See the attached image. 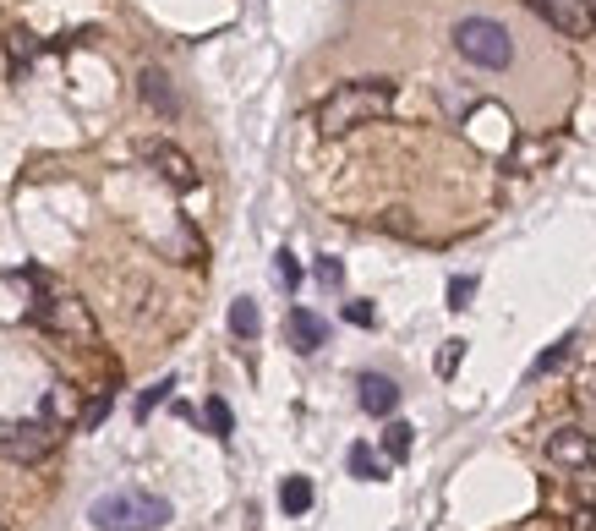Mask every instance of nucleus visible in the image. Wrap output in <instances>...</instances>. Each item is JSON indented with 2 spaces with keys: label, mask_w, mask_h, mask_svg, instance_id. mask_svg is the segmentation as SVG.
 Returning <instances> with one entry per match:
<instances>
[{
  "label": "nucleus",
  "mask_w": 596,
  "mask_h": 531,
  "mask_svg": "<svg viewBox=\"0 0 596 531\" xmlns=\"http://www.w3.org/2000/svg\"><path fill=\"white\" fill-rule=\"evenodd\" d=\"M110 406H115V400H110V395H99V400H88V406H83V427H99L104 417H110Z\"/></svg>",
  "instance_id": "23"
},
{
  "label": "nucleus",
  "mask_w": 596,
  "mask_h": 531,
  "mask_svg": "<svg viewBox=\"0 0 596 531\" xmlns=\"http://www.w3.org/2000/svg\"><path fill=\"white\" fill-rule=\"evenodd\" d=\"M531 6H536V17H547L569 39H586L596 28V0H531Z\"/></svg>",
  "instance_id": "6"
},
{
  "label": "nucleus",
  "mask_w": 596,
  "mask_h": 531,
  "mask_svg": "<svg viewBox=\"0 0 596 531\" xmlns=\"http://www.w3.org/2000/svg\"><path fill=\"white\" fill-rule=\"evenodd\" d=\"M137 94L148 99V105H154L159 115H181V99H175V88H170V77L159 72V66H143V77H137Z\"/></svg>",
  "instance_id": "11"
},
{
  "label": "nucleus",
  "mask_w": 596,
  "mask_h": 531,
  "mask_svg": "<svg viewBox=\"0 0 596 531\" xmlns=\"http://www.w3.org/2000/svg\"><path fill=\"white\" fill-rule=\"evenodd\" d=\"M230 329H236L241 340H257V329H263V313H257L252 296H241V302L230 307Z\"/></svg>",
  "instance_id": "16"
},
{
  "label": "nucleus",
  "mask_w": 596,
  "mask_h": 531,
  "mask_svg": "<svg viewBox=\"0 0 596 531\" xmlns=\"http://www.w3.org/2000/svg\"><path fill=\"white\" fill-rule=\"evenodd\" d=\"M394 110V83L389 77H356V83H340L329 99L318 105V132L323 137H345L356 126H372Z\"/></svg>",
  "instance_id": "1"
},
{
  "label": "nucleus",
  "mask_w": 596,
  "mask_h": 531,
  "mask_svg": "<svg viewBox=\"0 0 596 531\" xmlns=\"http://www.w3.org/2000/svg\"><path fill=\"white\" fill-rule=\"evenodd\" d=\"M55 444H61V422L33 417V422H17L6 438H0V460H11V466H39Z\"/></svg>",
  "instance_id": "4"
},
{
  "label": "nucleus",
  "mask_w": 596,
  "mask_h": 531,
  "mask_svg": "<svg viewBox=\"0 0 596 531\" xmlns=\"http://www.w3.org/2000/svg\"><path fill=\"white\" fill-rule=\"evenodd\" d=\"M170 515H175L170 499H159L148 488H115L88 504V521L99 531H159L170 526Z\"/></svg>",
  "instance_id": "2"
},
{
  "label": "nucleus",
  "mask_w": 596,
  "mask_h": 531,
  "mask_svg": "<svg viewBox=\"0 0 596 531\" xmlns=\"http://www.w3.org/2000/svg\"><path fill=\"white\" fill-rule=\"evenodd\" d=\"M454 50H460L471 66H487V72L514 66V39H509L504 22H493V17H460L454 22Z\"/></svg>",
  "instance_id": "3"
},
{
  "label": "nucleus",
  "mask_w": 596,
  "mask_h": 531,
  "mask_svg": "<svg viewBox=\"0 0 596 531\" xmlns=\"http://www.w3.org/2000/svg\"><path fill=\"white\" fill-rule=\"evenodd\" d=\"M575 334H564V340H558L553 345V351H542V356H536V362H531V378H547V373H558V367H564L569 362V356H575Z\"/></svg>",
  "instance_id": "15"
},
{
  "label": "nucleus",
  "mask_w": 596,
  "mask_h": 531,
  "mask_svg": "<svg viewBox=\"0 0 596 531\" xmlns=\"http://www.w3.org/2000/svg\"><path fill=\"white\" fill-rule=\"evenodd\" d=\"M471 296H476V280L465 274V280H449V307L460 313V307H471Z\"/></svg>",
  "instance_id": "22"
},
{
  "label": "nucleus",
  "mask_w": 596,
  "mask_h": 531,
  "mask_svg": "<svg viewBox=\"0 0 596 531\" xmlns=\"http://www.w3.org/2000/svg\"><path fill=\"white\" fill-rule=\"evenodd\" d=\"M39 318L50 323V329H72L77 340H93V323H88V313H83V302H72V296H61V302H50V307H39Z\"/></svg>",
  "instance_id": "10"
},
{
  "label": "nucleus",
  "mask_w": 596,
  "mask_h": 531,
  "mask_svg": "<svg viewBox=\"0 0 596 531\" xmlns=\"http://www.w3.org/2000/svg\"><path fill=\"white\" fill-rule=\"evenodd\" d=\"M350 477H361V482H389V460L372 455V444H350Z\"/></svg>",
  "instance_id": "12"
},
{
  "label": "nucleus",
  "mask_w": 596,
  "mask_h": 531,
  "mask_svg": "<svg viewBox=\"0 0 596 531\" xmlns=\"http://www.w3.org/2000/svg\"><path fill=\"white\" fill-rule=\"evenodd\" d=\"M274 274H279V285H285V291H296V285H301V263H296V252H274Z\"/></svg>",
  "instance_id": "19"
},
{
  "label": "nucleus",
  "mask_w": 596,
  "mask_h": 531,
  "mask_svg": "<svg viewBox=\"0 0 596 531\" xmlns=\"http://www.w3.org/2000/svg\"><path fill=\"white\" fill-rule=\"evenodd\" d=\"M460 356H465V340H443V351H438V378H449L454 367H460Z\"/></svg>",
  "instance_id": "20"
},
{
  "label": "nucleus",
  "mask_w": 596,
  "mask_h": 531,
  "mask_svg": "<svg viewBox=\"0 0 596 531\" xmlns=\"http://www.w3.org/2000/svg\"><path fill=\"white\" fill-rule=\"evenodd\" d=\"M586 395H591V400H596V373H591V378H586Z\"/></svg>",
  "instance_id": "26"
},
{
  "label": "nucleus",
  "mask_w": 596,
  "mask_h": 531,
  "mask_svg": "<svg viewBox=\"0 0 596 531\" xmlns=\"http://www.w3.org/2000/svg\"><path fill=\"white\" fill-rule=\"evenodd\" d=\"M416 444V427L411 422H389L383 427V460H405Z\"/></svg>",
  "instance_id": "14"
},
{
  "label": "nucleus",
  "mask_w": 596,
  "mask_h": 531,
  "mask_svg": "<svg viewBox=\"0 0 596 531\" xmlns=\"http://www.w3.org/2000/svg\"><path fill=\"white\" fill-rule=\"evenodd\" d=\"M345 323H356V329H372V323H378V313H372L367 302H345Z\"/></svg>",
  "instance_id": "24"
},
{
  "label": "nucleus",
  "mask_w": 596,
  "mask_h": 531,
  "mask_svg": "<svg viewBox=\"0 0 596 531\" xmlns=\"http://www.w3.org/2000/svg\"><path fill=\"white\" fill-rule=\"evenodd\" d=\"M285 340H290V351H296V356H312V351L329 345V323L312 313V307H290V313H285Z\"/></svg>",
  "instance_id": "8"
},
{
  "label": "nucleus",
  "mask_w": 596,
  "mask_h": 531,
  "mask_svg": "<svg viewBox=\"0 0 596 531\" xmlns=\"http://www.w3.org/2000/svg\"><path fill=\"white\" fill-rule=\"evenodd\" d=\"M356 400L367 417H394L400 411V384H394L389 373H361L356 378Z\"/></svg>",
  "instance_id": "9"
},
{
  "label": "nucleus",
  "mask_w": 596,
  "mask_h": 531,
  "mask_svg": "<svg viewBox=\"0 0 596 531\" xmlns=\"http://www.w3.org/2000/svg\"><path fill=\"white\" fill-rule=\"evenodd\" d=\"M170 389H175V378H159L154 389H143V395H137V422H143V417H154V406H165V400H170Z\"/></svg>",
  "instance_id": "18"
},
{
  "label": "nucleus",
  "mask_w": 596,
  "mask_h": 531,
  "mask_svg": "<svg viewBox=\"0 0 596 531\" xmlns=\"http://www.w3.org/2000/svg\"><path fill=\"white\" fill-rule=\"evenodd\" d=\"M318 280H323V285H340V280H345L340 258H318Z\"/></svg>",
  "instance_id": "25"
},
{
  "label": "nucleus",
  "mask_w": 596,
  "mask_h": 531,
  "mask_svg": "<svg viewBox=\"0 0 596 531\" xmlns=\"http://www.w3.org/2000/svg\"><path fill=\"white\" fill-rule=\"evenodd\" d=\"M6 44H11V61H17V72L33 61V50H39V44H33V33H11Z\"/></svg>",
  "instance_id": "21"
},
{
  "label": "nucleus",
  "mask_w": 596,
  "mask_h": 531,
  "mask_svg": "<svg viewBox=\"0 0 596 531\" xmlns=\"http://www.w3.org/2000/svg\"><path fill=\"white\" fill-rule=\"evenodd\" d=\"M143 159L170 181L175 192H192V187H197V165H192V159H186L175 143H143Z\"/></svg>",
  "instance_id": "7"
},
{
  "label": "nucleus",
  "mask_w": 596,
  "mask_h": 531,
  "mask_svg": "<svg viewBox=\"0 0 596 531\" xmlns=\"http://www.w3.org/2000/svg\"><path fill=\"white\" fill-rule=\"evenodd\" d=\"M279 510H285V515H307L312 510V477H285V482H279Z\"/></svg>",
  "instance_id": "13"
},
{
  "label": "nucleus",
  "mask_w": 596,
  "mask_h": 531,
  "mask_svg": "<svg viewBox=\"0 0 596 531\" xmlns=\"http://www.w3.org/2000/svg\"><path fill=\"white\" fill-rule=\"evenodd\" d=\"M547 466L591 471L596 466V433H586V427H558V433H547Z\"/></svg>",
  "instance_id": "5"
},
{
  "label": "nucleus",
  "mask_w": 596,
  "mask_h": 531,
  "mask_svg": "<svg viewBox=\"0 0 596 531\" xmlns=\"http://www.w3.org/2000/svg\"><path fill=\"white\" fill-rule=\"evenodd\" d=\"M203 422H208V433H214V438H230V433H236V417H230V406H225L219 395H208Z\"/></svg>",
  "instance_id": "17"
}]
</instances>
